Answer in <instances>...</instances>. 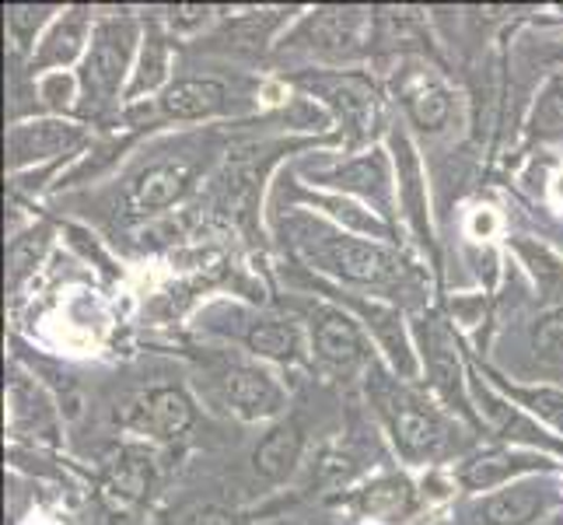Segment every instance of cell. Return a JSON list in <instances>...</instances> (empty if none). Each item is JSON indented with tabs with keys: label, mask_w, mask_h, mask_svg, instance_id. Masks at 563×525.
<instances>
[{
	"label": "cell",
	"mask_w": 563,
	"mask_h": 525,
	"mask_svg": "<svg viewBox=\"0 0 563 525\" xmlns=\"http://www.w3.org/2000/svg\"><path fill=\"white\" fill-rule=\"evenodd\" d=\"M46 245H49V228H35V231H29V236L11 242V252H8V284H11V291L32 274V266L46 252Z\"/></svg>",
	"instance_id": "d6986e66"
},
{
	"label": "cell",
	"mask_w": 563,
	"mask_h": 525,
	"mask_svg": "<svg viewBox=\"0 0 563 525\" xmlns=\"http://www.w3.org/2000/svg\"><path fill=\"white\" fill-rule=\"evenodd\" d=\"M420 340L427 350V368H431V379L438 385V393L449 400L459 411H465V393H462V368H459V347L452 329L441 319H423L420 326Z\"/></svg>",
	"instance_id": "277c9868"
},
{
	"label": "cell",
	"mask_w": 563,
	"mask_h": 525,
	"mask_svg": "<svg viewBox=\"0 0 563 525\" xmlns=\"http://www.w3.org/2000/svg\"><path fill=\"white\" fill-rule=\"evenodd\" d=\"M298 459H301V427L298 424H277L274 431L256 445V452H252V466H256V473L269 483L287 480L295 473Z\"/></svg>",
	"instance_id": "9c48e42d"
},
{
	"label": "cell",
	"mask_w": 563,
	"mask_h": 525,
	"mask_svg": "<svg viewBox=\"0 0 563 525\" xmlns=\"http://www.w3.org/2000/svg\"><path fill=\"white\" fill-rule=\"evenodd\" d=\"M385 417L393 424V438L399 445V452L406 459H427L441 449L444 441V427L438 420L434 411H427V406L413 396H388L385 400Z\"/></svg>",
	"instance_id": "3957f363"
},
{
	"label": "cell",
	"mask_w": 563,
	"mask_h": 525,
	"mask_svg": "<svg viewBox=\"0 0 563 525\" xmlns=\"http://www.w3.org/2000/svg\"><path fill=\"white\" fill-rule=\"evenodd\" d=\"M560 189H563V186H560Z\"/></svg>",
	"instance_id": "4dcf8cb0"
},
{
	"label": "cell",
	"mask_w": 563,
	"mask_h": 525,
	"mask_svg": "<svg viewBox=\"0 0 563 525\" xmlns=\"http://www.w3.org/2000/svg\"><path fill=\"white\" fill-rule=\"evenodd\" d=\"M406 106H410V116L420 130H441L452 116V95L438 85H431V88L413 91Z\"/></svg>",
	"instance_id": "ffe728a7"
},
{
	"label": "cell",
	"mask_w": 563,
	"mask_h": 525,
	"mask_svg": "<svg viewBox=\"0 0 563 525\" xmlns=\"http://www.w3.org/2000/svg\"><path fill=\"white\" fill-rule=\"evenodd\" d=\"M483 403H487V414L497 420V427L504 431V438H521V441H539V445H547V449H556V445L550 438H542L536 427L529 420H521L511 406H504L500 400H494L490 393H483Z\"/></svg>",
	"instance_id": "7402d4cb"
},
{
	"label": "cell",
	"mask_w": 563,
	"mask_h": 525,
	"mask_svg": "<svg viewBox=\"0 0 563 525\" xmlns=\"http://www.w3.org/2000/svg\"><path fill=\"white\" fill-rule=\"evenodd\" d=\"M361 508L375 518H402L413 508V491L406 480H378L367 491H361Z\"/></svg>",
	"instance_id": "2e32d148"
},
{
	"label": "cell",
	"mask_w": 563,
	"mask_h": 525,
	"mask_svg": "<svg viewBox=\"0 0 563 525\" xmlns=\"http://www.w3.org/2000/svg\"><path fill=\"white\" fill-rule=\"evenodd\" d=\"M536 130H563V74L553 77L547 91L539 95L536 112H532Z\"/></svg>",
	"instance_id": "484cf974"
},
{
	"label": "cell",
	"mask_w": 563,
	"mask_h": 525,
	"mask_svg": "<svg viewBox=\"0 0 563 525\" xmlns=\"http://www.w3.org/2000/svg\"><path fill=\"white\" fill-rule=\"evenodd\" d=\"M249 347L269 361H295L301 337L290 322H260L249 329Z\"/></svg>",
	"instance_id": "e0dca14e"
},
{
	"label": "cell",
	"mask_w": 563,
	"mask_h": 525,
	"mask_svg": "<svg viewBox=\"0 0 563 525\" xmlns=\"http://www.w3.org/2000/svg\"><path fill=\"white\" fill-rule=\"evenodd\" d=\"M508 393L542 420H550L556 431H563V393H556V389H508Z\"/></svg>",
	"instance_id": "cb8c5ba5"
},
{
	"label": "cell",
	"mask_w": 563,
	"mask_h": 525,
	"mask_svg": "<svg viewBox=\"0 0 563 525\" xmlns=\"http://www.w3.org/2000/svg\"><path fill=\"white\" fill-rule=\"evenodd\" d=\"M186 183H189L186 165H154L133 183V204L141 210H162L183 197Z\"/></svg>",
	"instance_id": "7c38bea8"
},
{
	"label": "cell",
	"mask_w": 563,
	"mask_h": 525,
	"mask_svg": "<svg viewBox=\"0 0 563 525\" xmlns=\"http://www.w3.org/2000/svg\"><path fill=\"white\" fill-rule=\"evenodd\" d=\"M115 483H120V491H126V494H141V491H147V483H151V462H144L137 452H130V456L120 462V473H115Z\"/></svg>",
	"instance_id": "4316f807"
},
{
	"label": "cell",
	"mask_w": 563,
	"mask_h": 525,
	"mask_svg": "<svg viewBox=\"0 0 563 525\" xmlns=\"http://www.w3.org/2000/svg\"><path fill=\"white\" fill-rule=\"evenodd\" d=\"M46 14H49V8H29V4H11L8 8V25H11V32L22 39V46L32 39V32L46 22Z\"/></svg>",
	"instance_id": "83f0119b"
},
{
	"label": "cell",
	"mask_w": 563,
	"mask_h": 525,
	"mask_svg": "<svg viewBox=\"0 0 563 525\" xmlns=\"http://www.w3.org/2000/svg\"><path fill=\"white\" fill-rule=\"evenodd\" d=\"M312 88H319L325 95L329 106L340 112V120H346L357 130L367 120V112H372V88H367L361 77H343V81H329V85L319 81Z\"/></svg>",
	"instance_id": "9a60e30c"
},
{
	"label": "cell",
	"mask_w": 563,
	"mask_h": 525,
	"mask_svg": "<svg viewBox=\"0 0 563 525\" xmlns=\"http://www.w3.org/2000/svg\"><path fill=\"white\" fill-rule=\"evenodd\" d=\"M137 431H147L154 438H179L192 424V403L183 389H154V393L137 406V414L130 417Z\"/></svg>",
	"instance_id": "8992f818"
},
{
	"label": "cell",
	"mask_w": 563,
	"mask_h": 525,
	"mask_svg": "<svg viewBox=\"0 0 563 525\" xmlns=\"http://www.w3.org/2000/svg\"><path fill=\"white\" fill-rule=\"evenodd\" d=\"M536 358L547 364H563V308L550 313L547 319H539L536 333H532Z\"/></svg>",
	"instance_id": "603a6c76"
},
{
	"label": "cell",
	"mask_w": 563,
	"mask_h": 525,
	"mask_svg": "<svg viewBox=\"0 0 563 525\" xmlns=\"http://www.w3.org/2000/svg\"><path fill=\"white\" fill-rule=\"evenodd\" d=\"M85 43V14L74 11L70 18H64L60 25L49 32V39L43 43V53H38V67L46 64H70L77 50Z\"/></svg>",
	"instance_id": "ac0fdd59"
},
{
	"label": "cell",
	"mask_w": 563,
	"mask_h": 525,
	"mask_svg": "<svg viewBox=\"0 0 563 525\" xmlns=\"http://www.w3.org/2000/svg\"><path fill=\"white\" fill-rule=\"evenodd\" d=\"M162 109L176 120H203L224 109V85L210 81V77H189V81H176L162 99Z\"/></svg>",
	"instance_id": "8fae6325"
},
{
	"label": "cell",
	"mask_w": 563,
	"mask_h": 525,
	"mask_svg": "<svg viewBox=\"0 0 563 525\" xmlns=\"http://www.w3.org/2000/svg\"><path fill=\"white\" fill-rule=\"evenodd\" d=\"M130 46H133V22L130 18H112V22H102L99 32H95L91 53L81 70V85L88 102H109L115 88L123 81V70L130 61Z\"/></svg>",
	"instance_id": "6da1fadb"
},
{
	"label": "cell",
	"mask_w": 563,
	"mask_h": 525,
	"mask_svg": "<svg viewBox=\"0 0 563 525\" xmlns=\"http://www.w3.org/2000/svg\"><path fill=\"white\" fill-rule=\"evenodd\" d=\"M536 459H526V456H504V452H490V456H479L473 462L462 466L459 480L465 483L470 491H490L494 483L508 480L511 473L518 470H532Z\"/></svg>",
	"instance_id": "5bb4252c"
},
{
	"label": "cell",
	"mask_w": 563,
	"mask_h": 525,
	"mask_svg": "<svg viewBox=\"0 0 563 525\" xmlns=\"http://www.w3.org/2000/svg\"><path fill=\"white\" fill-rule=\"evenodd\" d=\"M542 488L536 483H518V488H508L494 497H487L476 508L479 525H529L539 512H542Z\"/></svg>",
	"instance_id": "30bf717a"
},
{
	"label": "cell",
	"mask_w": 563,
	"mask_h": 525,
	"mask_svg": "<svg viewBox=\"0 0 563 525\" xmlns=\"http://www.w3.org/2000/svg\"><path fill=\"white\" fill-rule=\"evenodd\" d=\"M81 144V130L67 123H29L8 133V165L22 168L29 162H43Z\"/></svg>",
	"instance_id": "5b68a950"
},
{
	"label": "cell",
	"mask_w": 563,
	"mask_h": 525,
	"mask_svg": "<svg viewBox=\"0 0 563 525\" xmlns=\"http://www.w3.org/2000/svg\"><path fill=\"white\" fill-rule=\"evenodd\" d=\"M515 249L521 252V260H526V266L532 270V277L539 281L542 291H550L563 281V263L553 256V252L547 245H539V242H526V239H518Z\"/></svg>",
	"instance_id": "44dd1931"
},
{
	"label": "cell",
	"mask_w": 563,
	"mask_h": 525,
	"mask_svg": "<svg viewBox=\"0 0 563 525\" xmlns=\"http://www.w3.org/2000/svg\"><path fill=\"white\" fill-rule=\"evenodd\" d=\"M316 350L325 364L340 368V372H351L364 358V337L351 316L336 313V308H325L316 322Z\"/></svg>",
	"instance_id": "ba28073f"
},
{
	"label": "cell",
	"mask_w": 563,
	"mask_h": 525,
	"mask_svg": "<svg viewBox=\"0 0 563 525\" xmlns=\"http://www.w3.org/2000/svg\"><path fill=\"white\" fill-rule=\"evenodd\" d=\"M165 64H168V53H165V39L162 35H151L147 39V46H144V61H141V74H137V81H133V95H141V91H151L154 85L165 77Z\"/></svg>",
	"instance_id": "d4e9b609"
},
{
	"label": "cell",
	"mask_w": 563,
	"mask_h": 525,
	"mask_svg": "<svg viewBox=\"0 0 563 525\" xmlns=\"http://www.w3.org/2000/svg\"><path fill=\"white\" fill-rule=\"evenodd\" d=\"M316 260L333 270V274L354 284H385L402 274V263L385 252L382 245L357 242V239H325L316 252Z\"/></svg>",
	"instance_id": "7a4b0ae2"
},
{
	"label": "cell",
	"mask_w": 563,
	"mask_h": 525,
	"mask_svg": "<svg viewBox=\"0 0 563 525\" xmlns=\"http://www.w3.org/2000/svg\"><path fill=\"white\" fill-rule=\"evenodd\" d=\"M336 186H346V189H357L364 197H375L378 204L388 200V172H385V158L382 151H372L367 158H357V162H346L343 168H336L329 175Z\"/></svg>",
	"instance_id": "4fadbf2b"
},
{
	"label": "cell",
	"mask_w": 563,
	"mask_h": 525,
	"mask_svg": "<svg viewBox=\"0 0 563 525\" xmlns=\"http://www.w3.org/2000/svg\"><path fill=\"white\" fill-rule=\"evenodd\" d=\"M542 525H563V515H553V518H547Z\"/></svg>",
	"instance_id": "f546056e"
},
{
	"label": "cell",
	"mask_w": 563,
	"mask_h": 525,
	"mask_svg": "<svg viewBox=\"0 0 563 525\" xmlns=\"http://www.w3.org/2000/svg\"><path fill=\"white\" fill-rule=\"evenodd\" d=\"M224 396L242 417H269L284 406L280 385L260 368H231L224 375Z\"/></svg>",
	"instance_id": "52a82bcc"
},
{
	"label": "cell",
	"mask_w": 563,
	"mask_h": 525,
	"mask_svg": "<svg viewBox=\"0 0 563 525\" xmlns=\"http://www.w3.org/2000/svg\"><path fill=\"white\" fill-rule=\"evenodd\" d=\"M186 525H239V518L231 512H224V508H203V512L192 515Z\"/></svg>",
	"instance_id": "f1b7e54d"
}]
</instances>
